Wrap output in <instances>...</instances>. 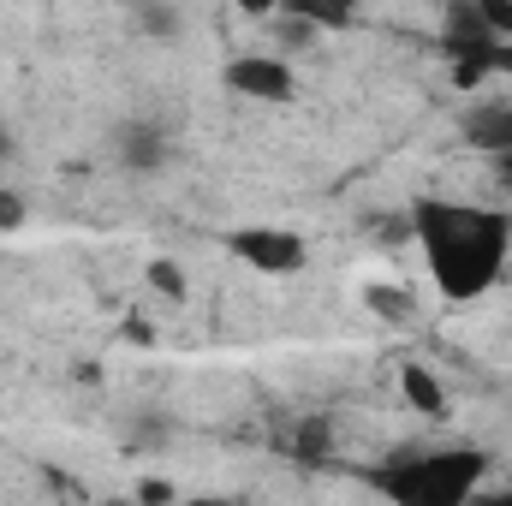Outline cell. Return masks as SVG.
I'll return each instance as SVG.
<instances>
[{
  "instance_id": "1",
  "label": "cell",
  "mask_w": 512,
  "mask_h": 506,
  "mask_svg": "<svg viewBox=\"0 0 512 506\" xmlns=\"http://www.w3.org/2000/svg\"><path fill=\"white\" fill-rule=\"evenodd\" d=\"M411 233L423 245L429 280L441 298L471 304L495 280H507L512 256V221L477 203H447V197H417L411 203Z\"/></svg>"
},
{
  "instance_id": "2",
  "label": "cell",
  "mask_w": 512,
  "mask_h": 506,
  "mask_svg": "<svg viewBox=\"0 0 512 506\" xmlns=\"http://www.w3.org/2000/svg\"><path fill=\"white\" fill-rule=\"evenodd\" d=\"M489 459L477 447H441V453H387L370 471V489L399 506H465L483 489Z\"/></svg>"
},
{
  "instance_id": "3",
  "label": "cell",
  "mask_w": 512,
  "mask_h": 506,
  "mask_svg": "<svg viewBox=\"0 0 512 506\" xmlns=\"http://www.w3.org/2000/svg\"><path fill=\"white\" fill-rule=\"evenodd\" d=\"M441 48H447V66H453V84H459V90H477L483 78H495V48H501V36L489 30V18L477 12V0H453V6H447Z\"/></svg>"
},
{
  "instance_id": "4",
  "label": "cell",
  "mask_w": 512,
  "mask_h": 506,
  "mask_svg": "<svg viewBox=\"0 0 512 506\" xmlns=\"http://www.w3.org/2000/svg\"><path fill=\"white\" fill-rule=\"evenodd\" d=\"M227 251L256 274H298L310 245L298 233H286V227H239V233H227Z\"/></svg>"
},
{
  "instance_id": "5",
  "label": "cell",
  "mask_w": 512,
  "mask_h": 506,
  "mask_svg": "<svg viewBox=\"0 0 512 506\" xmlns=\"http://www.w3.org/2000/svg\"><path fill=\"white\" fill-rule=\"evenodd\" d=\"M227 90L233 96H251V102H292V66L280 60V54H239V60H227Z\"/></svg>"
},
{
  "instance_id": "6",
  "label": "cell",
  "mask_w": 512,
  "mask_h": 506,
  "mask_svg": "<svg viewBox=\"0 0 512 506\" xmlns=\"http://www.w3.org/2000/svg\"><path fill=\"white\" fill-rule=\"evenodd\" d=\"M465 143L483 155H507L512 149V102H483L465 114Z\"/></svg>"
},
{
  "instance_id": "7",
  "label": "cell",
  "mask_w": 512,
  "mask_h": 506,
  "mask_svg": "<svg viewBox=\"0 0 512 506\" xmlns=\"http://www.w3.org/2000/svg\"><path fill=\"white\" fill-rule=\"evenodd\" d=\"M399 393H405V399H411V411H423V417H441V411H447L441 381L429 376L423 364H399Z\"/></svg>"
},
{
  "instance_id": "8",
  "label": "cell",
  "mask_w": 512,
  "mask_h": 506,
  "mask_svg": "<svg viewBox=\"0 0 512 506\" xmlns=\"http://www.w3.org/2000/svg\"><path fill=\"white\" fill-rule=\"evenodd\" d=\"M120 155H126V167H137V173H149V167H161V155H167V137H161V126H126L120 131Z\"/></svg>"
},
{
  "instance_id": "9",
  "label": "cell",
  "mask_w": 512,
  "mask_h": 506,
  "mask_svg": "<svg viewBox=\"0 0 512 506\" xmlns=\"http://www.w3.org/2000/svg\"><path fill=\"white\" fill-rule=\"evenodd\" d=\"M286 12L310 30H340L358 18V0H286Z\"/></svg>"
},
{
  "instance_id": "10",
  "label": "cell",
  "mask_w": 512,
  "mask_h": 506,
  "mask_svg": "<svg viewBox=\"0 0 512 506\" xmlns=\"http://www.w3.org/2000/svg\"><path fill=\"white\" fill-rule=\"evenodd\" d=\"M292 459H304V465H322V459H328V423H322V417H304V423H298Z\"/></svg>"
},
{
  "instance_id": "11",
  "label": "cell",
  "mask_w": 512,
  "mask_h": 506,
  "mask_svg": "<svg viewBox=\"0 0 512 506\" xmlns=\"http://www.w3.org/2000/svg\"><path fill=\"white\" fill-rule=\"evenodd\" d=\"M149 286L167 292V298H185V274H179V262H149Z\"/></svg>"
},
{
  "instance_id": "12",
  "label": "cell",
  "mask_w": 512,
  "mask_h": 506,
  "mask_svg": "<svg viewBox=\"0 0 512 506\" xmlns=\"http://www.w3.org/2000/svg\"><path fill=\"white\" fill-rule=\"evenodd\" d=\"M477 12L489 18V30H495L501 42H512V0H477Z\"/></svg>"
},
{
  "instance_id": "13",
  "label": "cell",
  "mask_w": 512,
  "mask_h": 506,
  "mask_svg": "<svg viewBox=\"0 0 512 506\" xmlns=\"http://www.w3.org/2000/svg\"><path fill=\"white\" fill-rule=\"evenodd\" d=\"M24 221V197L18 191H0V233H12Z\"/></svg>"
},
{
  "instance_id": "14",
  "label": "cell",
  "mask_w": 512,
  "mask_h": 506,
  "mask_svg": "<svg viewBox=\"0 0 512 506\" xmlns=\"http://www.w3.org/2000/svg\"><path fill=\"white\" fill-rule=\"evenodd\" d=\"M370 304H376V310H393V316H405V310H411V298H405V292H387V286L370 292Z\"/></svg>"
},
{
  "instance_id": "15",
  "label": "cell",
  "mask_w": 512,
  "mask_h": 506,
  "mask_svg": "<svg viewBox=\"0 0 512 506\" xmlns=\"http://www.w3.org/2000/svg\"><path fill=\"white\" fill-rule=\"evenodd\" d=\"M233 6H239V12H251V18H268V12H280L286 0H233Z\"/></svg>"
},
{
  "instance_id": "16",
  "label": "cell",
  "mask_w": 512,
  "mask_h": 506,
  "mask_svg": "<svg viewBox=\"0 0 512 506\" xmlns=\"http://www.w3.org/2000/svg\"><path fill=\"white\" fill-rule=\"evenodd\" d=\"M495 72H501V78H512V42H501V48H495Z\"/></svg>"
},
{
  "instance_id": "17",
  "label": "cell",
  "mask_w": 512,
  "mask_h": 506,
  "mask_svg": "<svg viewBox=\"0 0 512 506\" xmlns=\"http://www.w3.org/2000/svg\"><path fill=\"white\" fill-rule=\"evenodd\" d=\"M495 173H501V185H507V197H512V149L507 155H495Z\"/></svg>"
},
{
  "instance_id": "18",
  "label": "cell",
  "mask_w": 512,
  "mask_h": 506,
  "mask_svg": "<svg viewBox=\"0 0 512 506\" xmlns=\"http://www.w3.org/2000/svg\"><path fill=\"white\" fill-rule=\"evenodd\" d=\"M6 149H12V137H6V126H0V155H6Z\"/></svg>"
},
{
  "instance_id": "19",
  "label": "cell",
  "mask_w": 512,
  "mask_h": 506,
  "mask_svg": "<svg viewBox=\"0 0 512 506\" xmlns=\"http://www.w3.org/2000/svg\"><path fill=\"white\" fill-rule=\"evenodd\" d=\"M507 280H512V256H507Z\"/></svg>"
}]
</instances>
